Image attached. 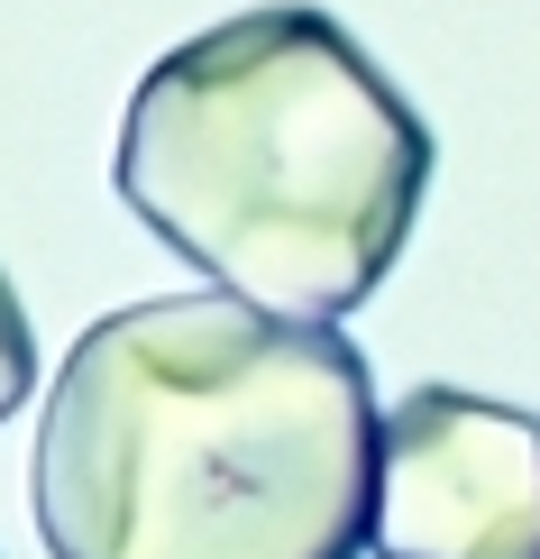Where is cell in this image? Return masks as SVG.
Returning a JSON list of instances; mask_svg holds the SVG:
<instances>
[{"label":"cell","mask_w":540,"mask_h":559,"mask_svg":"<svg viewBox=\"0 0 540 559\" xmlns=\"http://www.w3.org/2000/svg\"><path fill=\"white\" fill-rule=\"evenodd\" d=\"M375 431L339 321L147 294L64 348L28 514L46 559H367Z\"/></svg>","instance_id":"obj_1"},{"label":"cell","mask_w":540,"mask_h":559,"mask_svg":"<svg viewBox=\"0 0 540 559\" xmlns=\"http://www.w3.org/2000/svg\"><path fill=\"white\" fill-rule=\"evenodd\" d=\"M110 183L220 294L339 321L404 258L431 129L331 10L266 0L137 74Z\"/></svg>","instance_id":"obj_2"},{"label":"cell","mask_w":540,"mask_h":559,"mask_svg":"<svg viewBox=\"0 0 540 559\" xmlns=\"http://www.w3.org/2000/svg\"><path fill=\"white\" fill-rule=\"evenodd\" d=\"M28 385H37V340H28V312H19V285L0 275V423L28 404Z\"/></svg>","instance_id":"obj_4"},{"label":"cell","mask_w":540,"mask_h":559,"mask_svg":"<svg viewBox=\"0 0 540 559\" xmlns=\"http://www.w3.org/2000/svg\"><path fill=\"white\" fill-rule=\"evenodd\" d=\"M375 559H540V413L412 385L375 431Z\"/></svg>","instance_id":"obj_3"}]
</instances>
